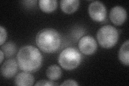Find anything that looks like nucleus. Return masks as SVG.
<instances>
[{"instance_id":"1a4fd4ad","label":"nucleus","mask_w":129,"mask_h":86,"mask_svg":"<svg viewBox=\"0 0 129 86\" xmlns=\"http://www.w3.org/2000/svg\"><path fill=\"white\" fill-rule=\"evenodd\" d=\"M34 76L26 72L19 73L15 79V83L16 85L30 86L34 84Z\"/></svg>"},{"instance_id":"9b49d317","label":"nucleus","mask_w":129,"mask_h":86,"mask_svg":"<svg viewBox=\"0 0 129 86\" xmlns=\"http://www.w3.org/2000/svg\"><path fill=\"white\" fill-rule=\"evenodd\" d=\"M118 58L123 65L128 66L129 65V41L124 42L119 49Z\"/></svg>"},{"instance_id":"423d86ee","label":"nucleus","mask_w":129,"mask_h":86,"mask_svg":"<svg viewBox=\"0 0 129 86\" xmlns=\"http://www.w3.org/2000/svg\"><path fill=\"white\" fill-rule=\"evenodd\" d=\"M79 48L83 54L89 55L96 52L98 44L95 39L90 36H84L79 42Z\"/></svg>"},{"instance_id":"6e6552de","label":"nucleus","mask_w":129,"mask_h":86,"mask_svg":"<svg viewBox=\"0 0 129 86\" xmlns=\"http://www.w3.org/2000/svg\"><path fill=\"white\" fill-rule=\"evenodd\" d=\"M17 63L14 59L6 60L1 68V74L7 79H11L17 72Z\"/></svg>"},{"instance_id":"7ed1b4c3","label":"nucleus","mask_w":129,"mask_h":86,"mask_svg":"<svg viewBox=\"0 0 129 86\" xmlns=\"http://www.w3.org/2000/svg\"><path fill=\"white\" fill-rule=\"evenodd\" d=\"M82 56L80 52L74 47L64 48L58 57V63L61 67L67 71L77 68L81 62Z\"/></svg>"},{"instance_id":"9d476101","label":"nucleus","mask_w":129,"mask_h":86,"mask_svg":"<svg viewBox=\"0 0 129 86\" xmlns=\"http://www.w3.org/2000/svg\"><path fill=\"white\" fill-rule=\"evenodd\" d=\"M80 5L79 0H62L60 1L62 11L67 14H72L78 10Z\"/></svg>"},{"instance_id":"a211bd4d","label":"nucleus","mask_w":129,"mask_h":86,"mask_svg":"<svg viewBox=\"0 0 129 86\" xmlns=\"http://www.w3.org/2000/svg\"><path fill=\"white\" fill-rule=\"evenodd\" d=\"M0 53H1V60H0V63L2 64L4 59V57H5V54H4L2 50L0 51Z\"/></svg>"},{"instance_id":"f3484780","label":"nucleus","mask_w":129,"mask_h":86,"mask_svg":"<svg viewBox=\"0 0 129 86\" xmlns=\"http://www.w3.org/2000/svg\"><path fill=\"white\" fill-rule=\"evenodd\" d=\"M61 85H79V84L73 80H67L61 84Z\"/></svg>"},{"instance_id":"dca6fc26","label":"nucleus","mask_w":129,"mask_h":86,"mask_svg":"<svg viewBox=\"0 0 129 86\" xmlns=\"http://www.w3.org/2000/svg\"><path fill=\"white\" fill-rule=\"evenodd\" d=\"M58 85L57 84L55 83L52 80L48 81L46 80H42L38 81L37 83L35 84V85H45V86H52Z\"/></svg>"},{"instance_id":"4468645a","label":"nucleus","mask_w":129,"mask_h":86,"mask_svg":"<svg viewBox=\"0 0 129 86\" xmlns=\"http://www.w3.org/2000/svg\"><path fill=\"white\" fill-rule=\"evenodd\" d=\"M1 50H2L5 55L6 57H10L14 55L16 51V47L15 44L12 42H8L4 44L1 47Z\"/></svg>"},{"instance_id":"f8f14e48","label":"nucleus","mask_w":129,"mask_h":86,"mask_svg":"<svg viewBox=\"0 0 129 86\" xmlns=\"http://www.w3.org/2000/svg\"><path fill=\"white\" fill-rule=\"evenodd\" d=\"M39 7L43 12L50 13L54 11L57 8L58 3L55 0H40Z\"/></svg>"},{"instance_id":"0eeeda50","label":"nucleus","mask_w":129,"mask_h":86,"mask_svg":"<svg viewBox=\"0 0 129 86\" xmlns=\"http://www.w3.org/2000/svg\"><path fill=\"white\" fill-rule=\"evenodd\" d=\"M109 17L112 23L115 25H121L126 19V11L122 7L116 6L111 10Z\"/></svg>"},{"instance_id":"2eb2a0df","label":"nucleus","mask_w":129,"mask_h":86,"mask_svg":"<svg viewBox=\"0 0 129 86\" xmlns=\"http://www.w3.org/2000/svg\"><path fill=\"white\" fill-rule=\"evenodd\" d=\"M0 32H1V34H1L0 35V45L2 46L6 42L7 33L6 30L2 26H0Z\"/></svg>"},{"instance_id":"f257e3e1","label":"nucleus","mask_w":129,"mask_h":86,"mask_svg":"<svg viewBox=\"0 0 129 86\" xmlns=\"http://www.w3.org/2000/svg\"><path fill=\"white\" fill-rule=\"evenodd\" d=\"M19 68L26 72H35L41 66L43 56L37 48L32 45H26L20 48L17 58Z\"/></svg>"},{"instance_id":"39448f33","label":"nucleus","mask_w":129,"mask_h":86,"mask_svg":"<svg viewBox=\"0 0 129 86\" xmlns=\"http://www.w3.org/2000/svg\"><path fill=\"white\" fill-rule=\"evenodd\" d=\"M88 13L94 21L102 22L107 17V10L104 5L100 1L92 2L88 7Z\"/></svg>"},{"instance_id":"ddd939ff","label":"nucleus","mask_w":129,"mask_h":86,"mask_svg":"<svg viewBox=\"0 0 129 86\" xmlns=\"http://www.w3.org/2000/svg\"><path fill=\"white\" fill-rule=\"evenodd\" d=\"M46 75L48 78L52 81L58 80L61 76V69L57 65H51L47 68L46 72Z\"/></svg>"},{"instance_id":"20e7f679","label":"nucleus","mask_w":129,"mask_h":86,"mask_svg":"<svg viewBox=\"0 0 129 86\" xmlns=\"http://www.w3.org/2000/svg\"><path fill=\"white\" fill-rule=\"evenodd\" d=\"M118 32L110 25L101 27L97 33V39L99 44L104 48H111L117 44L118 40Z\"/></svg>"},{"instance_id":"f03ea898","label":"nucleus","mask_w":129,"mask_h":86,"mask_svg":"<svg viewBox=\"0 0 129 86\" xmlns=\"http://www.w3.org/2000/svg\"><path fill=\"white\" fill-rule=\"evenodd\" d=\"M36 43L40 50L47 53L57 51L61 45V37L58 31L51 28L40 30L36 37Z\"/></svg>"}]
</instances>
